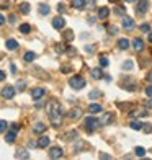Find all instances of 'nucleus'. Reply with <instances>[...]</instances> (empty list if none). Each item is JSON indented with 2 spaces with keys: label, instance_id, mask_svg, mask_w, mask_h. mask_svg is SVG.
Returning a JSON list of instances; mask_svg holds the SVG:
<instances>
[{
  "label": "nucleus",
  "instance_id": "1",
  "mask_svg": "<svg viewBox=\"0 0 152 160\" xmlns=\"http://www.w3.org/2000/svg\"><path fill=\"white\" fill-rule=\"evenodd\" d=\"M46 110H48V116H49L51 124L54 128H59L62 124V108H61V105L57 103L56 100H53L48 103Z\"/></svg>",
  "mask_w": 152,
  "mask_h": 160
},
{
  "label": "nucleus",
  "instance_id": "2",
  "mask_svg": "<svg viewBox=\"0 0 152 160\" xmlns=\"http://www.w3.org/2000/svg\"><path fill=\"white\" fill-rule=\"evenodd\" d=\"M84 126H85V131L87 132H95V131L100 128V121H98V118H95V116H89V118L85 119V122H84Z\"/></svg>",
  "mask_w": 152,
  "mask_h": 160
},
{
  "label": "nucleus",
  "instance_id": "3",
  "mask_svg": "<svg viewBox=\"0 0 152 160\" xmlns=\"http://www.w3.org/2000/svg\"><path fill=\"white\" fill-rule=\"evenodd\" d=\"M69 85H70L74 90H82L84 87L87 85V82H85V78H84L82 75H74V77L69 78Z\"/></svg>",
  "mask_w": 152,
  "mask_h": 160
},
{
  "label": "nucleus",
  "instance_id": "4",
  "mask_svg": "<svg viewBox=\"0 0 152 160\" xmlns=\"http://www.w3.org/2000/svg\"><path fill=\"white\" fill-rule=\"evenodd\" d=\"M15 87H12V85H7V87H3L2 88V97L5 98V100H12L13 97H15Z\"/></svg>",
  "mask_w": 152,
  "mask_h": 160
},
{
  "label": "nucleus",
  "instance_id": "5",
  "mask_svg": "<svg viewBox=\"0 0 152 160\" xmlns=\"http://www.w3.org/2000/svg\"><path fill=\"white\" fill-rule=\"evenodd\" d=\"M100 126H108L114 121V114L113 113H103V116H100Z\"/></svg>",
  "mask_w": 152,
  "mask_h": 160
},
{
  "label": "nucleus",
  "instance_id": "6",
  "mask_svg": "<svg viewBox=\"0 0 152 160\" xmlns=\"http://www.w3.org/2000/svg\"><path fill=\"white\" fill-rule=\"evenodd\" d=\"M121 87H126L128 92H136V90H137V83L134 82L131 77H128L126 80H123V82H121Z\"/></svg>",
  "mask_w": 152,
  "mask_h": 160
},
{
  "label": "nucleus",
  "instance_id": "7",
  "mask_svg": "<svg viewBox=\"0 0 152 160\" xmlns=\"http://www.w3.org/2000/svg\"><path fill=\"white\" fill-rule=\"evenodd\" d=\"M123 30H126V31H133L136 25H134V20L131 17H123Z\"/></svg>",
  "mask_w": 152,
  "mask_h": 160
},
{
  "label": "nucleus",
  "instance_id": "8",
  "mask_svg": "<svg viewBox=\"0 0 152 160\" xmlns=\"http://www.w3.org/2000/svg\"><path fill=\"white\" fill-rule=\"evenodd\" d=\"M149 10V0H139L136 5V12L139 13V15H144Z\"/></svg>",
  "mask_w": 152,
  "mask_h": 160
},
{
  "label": "nucleus",
  "instance_id": "9",
  "mask_svg": "<svg viewBox=\"0 0 152 160\" xmlns=\"http://www.w3.org/2000/svg\"><path fill=\"white\" fill-rule=\"evenodd\" d=\"M82 114H84V111H82V108H79V106L72 108V110H69V113H67L69 119H72V121L79 119V118H80V116H82Z\"/></svg>",
  "mask_w": 152,
  "mask_h": 160
},
{
  "label": "nucleus",
  "instance_id": "10",
  "mask_svg": "<svg viewBox=\"0 0 152 160\" xmlns=\"http://www.w3.org/2000/svg\"><path fill=\"white\" fill-rule=\"evenodd\" d=\"M62 155H64V150L61 147H51L49 149V158L57 160V158H61Z\"/></svg>",
  "mask_w": 152,
  "mask_h": 160
},
{
  "label": "nucleus",
  "instance_id": "11",
  "mask_svg": "<svg viewBox=\"0 0 152 160\" xmlns=\"http://www.w3.org/2000/svg\"><path fill=\"white\" fill-rule=\"evenodd\" d=\"M64 26H66V20H64L62 17H56L54 20H53V28L54 30H64Z\"/></svg>",
  "mask_w": 152,
  "mask_h": 160
},
{
  "label": "nucleus",
  "instance_id": "12",
  "mask_svg": "<svg viewBox=\"0 0 152 160\" xmlns=\"http://www.w3.org/2000/svg\"><path fill=\"white\" fill-rule=\"evenodd\" d=\"M46 95V90L44 88H41V87H38V88H33L31 90V97L34 98V100H39V98H43Z\"/></svg>",
  "mask_w": 152,
  "mask_h": 160
},
{
  "label": "nucleus",
  "instance_id": "13",
  "mask_svg": "<svg viewBox=\"0 0 152 160\" xmlns=\"http://www.w3.org/2000/svg\"><path fill=\"white\" fill-rule=\"evenodd\" d=\"M46 124H44V122H36V124L33 126V132L34 134H44L46 132Z\"/></svg>",
  "mask_w": 152,
  "mask_h": 160
},
{
  "label": "nucleus",
  "instance_id": "14",
  "mask_svg": "<svg viewBox=\"0 0 152 160\" xmlns=\"http://www.w3.org/2000/svg\"><path fill=\"white\" fill-rule=\"evenodd\" d=\"M15 155H17V158H20V160H28V158H30V154H28L26 149H17Z\"/></svg>",
  "mask_w": 152,
  "mask_h": 160
},
{
  "label": "nucleus",
  "instance_id": "15",
  "mask_svg": "<svg viewBox=\"0 0 152 160\" xmlns=\"http://www.w3.org/2000/svg\"><path fill=\"white\" fill-rule=\"evenodd\" d=\"M108 15H110V10H108L106 7H100V8H98V13H97V17H98L100 20H106Z\"/></svg>",
  "mask_w": 152,
  "mask_h": 160
},
{
  "label": "nucleus",
  "instance_id": "16",
  "mask_svg": "<svg viewBox=\"0 0 152 160\" xmlns=\"http://www.w3.org/2000/svg\"><path fill=\"white\" fill-rule=\"evenodd\" d=\"M5 46L8 51H15V49H18V41L17 39H7Z\"/></svg>",
  "mask_w": 152,
  "mask_h": 160
},
{
  "label": "nucleus",
  "instance_id": "17",
  "mask_svg": "<svg viewBox=\"0 0 152 160\" xmlns=\"http://www.w3.org/2000/svg\"><path fill=\"white\" fill-rule=\"evenodd\" d=\"M49 137H46V136H41V139L36 142V145H38V147H41V149H46L48 145H49Z\"/></svg>",
  "mask_w": 152,
  "mask_h": 160
},
{
  "label": "nucleus",
  "instance_id": "18",
  "mask_svg": "<svg viewBox=\"0 0 152 160\" xmlns=\"http://www.w3.org/2000/svg\"><path fill=\"white\" fill-rule=\"evenodd\" d=\"M89 111L90 113H101L103 111V106L100 103H92V105H89Z\"/></svg>",
  "mask_w": 152,
  "mask_h": 160
},
{
  "label": "nucleus",
  "instance_id": "19",
  "mask_svg": "<svg viewBox=\"0 0 152 160\" xmlns=\"http://www.w3.org/2000/svg\"><path fill=\"white\" fill-rule=\"evenodd\" d=\"M118 48H119L121 51H126V49L129 48V41H128V38H119V39H118Z\"/></svg>",
  "mask_w": 152,
  "mask_h": 160
},
{
  "label": "nucleus",
  "instance_id": "20",
  "mask_svg": "<svg viewBox=\"0 0 152 160\" xmlns=\"http://www.w3.org/2000/svg\"><path fill=\"white\" fill-rule=\"evenodd\" d=\"M133 48H134L136 51H142V49H144V41H142L141 38H134V41H133Z\"/></svg>",
  "mask_w": 152,
  "mask_h": 160
},
{
  "label": "nucleus",
  "instance_id": "21",
  "mask_svg": "<svg viewBox=\"0 0 152 160\" xmlns=\"http://www.w3.org/2000/svg\"><path fill=\"white\" fill-rule=\"evenodd\" d=\"M92 77L95 78V80H98V78H101L103 77V70H101V67H95V69H92Z\"/></svg>",
  "mask_w": 152,
  "mask_h": 160
},
{
  "label": "nucleus",
  "instance_id": "22",
  "mask_svg": "<svg viewBox=\"0 0 152 160\" xmlns=\"http://www.w3.org/2000/svg\"><path fill=\"white\" fill-rule=\"evenodd\" d=\"M30 10H31V5H30V3H26V2L20 3V12L23 13V15H28V13H30Z\"/></svg>",
  "mask_w": 152,
  "mask_h": 160
},
{
  "label": "nucleus",
  "instance_id": "23",
  "mask_svg": "<svg viewBox=\"0 0 152 160\" xmlns=\"http://www.w3.org/2000/svg\"><path fill=\"white\" fill-rule=\"evenodd\" d=\"M17 139V132H13V131H10V132H7L5 134V141L8 142V144H13Z\"/></svg>",
  "mask_w": 152,
  "mask_h": 160
},
{
  "label": "nucleus",
  "instance_id": "24",
  "mask_svg": "<svg viewBox=\"0 0 152 160\" xmlns=\"http://www.w3.org/2000/svg\"><path fill=\"white\" fill-rule=\"evenodd\" d=\"M85 2H87V0H72V7L80 10V8H84V7H85Z\"/></svg>",
  "mask_w": 152,
  "mask_h": 160
},
{
  "label": "nucleus",
  "instance_id": "25",
  "mask_svg": "<svg viewBox=\"0 0 152 160\" xmlns=\"http://www.w3.org/2000/svg\"><path fill=\"white\" fill-rule=\"evenodd\" d=\"M23 59H25V62H33V61L36 59V54L31 52V51H28V52L23 56Z\"/></svg>",
  "mask_w": 152,
  "mask_h": 160
},
{
  "label": "nucleus",
  "instance_id": "26",
  "mask_svg": "<svg viewBox=\"0 0 152 160\" xmlns=\"http://www.w3.org/2000/svg\"><path fill=\"white\" fill-rule=\"evenodd\" d=\"M38 10H39V13H41V15H48V13H49V5H46V3H41L39 7H38Z\"/></svg>",
  "mask_w": 152,
  "mask_h": 160
},
{
  "label": "nucleus",
  "instance_id": "27",
  "mask_svg": "<svg viewBox=\"0 0 152 160\" xmlns=\"http://www.w3.org/2000/svg\"><path fill=\"white\" fill-rule=\"evenodd\" d=\"M62 38L66 41H72V39H74V31H72V30H66L64 34H62Z\"/></svg>",
  "mask_w": 152,
  "mask_h": 160
},
{
  "label": "nucleus",
  "instance_id": "28",
  "mask_svg": "<svg viewBox=\"0 0 152 160\" xmlns=\"http://www.w3.org/2000/svg\"><path fill=\"white\" fill-rule=\"evenodd\" d=\"M31 31V26L28 25V23H23V25H20V33H23V34H28Z\"/></svg>",
  "mask_w": 152,
  "mask_h": 160
},
{
  "label": "nucleus",
  "instance_id": "29",
  "mask_svg": "<svg viewBox=\"0 0 152 160\" xmlns=\"http://www.w3.org/2000/svg\"><path fill=\"white\" fill-rule=\"evenodd\" d=\"M77 136H79L77 131H70V132H67L66 136H64V139H66V141H72V139H75Z\"/></svg>",
  "mask_w": 152,
  "mask_h": 160
},
{
  "label": "nucleus",
  "instance_id": "30",
  "mask_svg": "<svg viewBox=\"0 0 152 160\" xmlns=\"http://www.w3.org/2000/svg\"><path fill=\"white\" fill-rule=\"evenodd\" d=\"M54 49H56V52H57V54H62V52H66L67 46H66V44H56Z\"/></svg>",
  "mask_w": 152,
  "mask_h": 160
},
{
  "label": "nucleus",
  "instance_id": "31",
  "mask_svg": "<svg viewBox=\"0 0 152 160\" xmlns=\"http://www.w3.org/2000/svg\"><path fill=\"white\" fill-rule=\"evenodd\" d=\"M108 65H110V62H108V57H106V56H101V57H100V67L103 69V67H108Z\"/></svg>",
  "mask_w": 152,
  "mask_h": 160
},
{
  "label": "nucleus",
  "instance_id": "32",
  "mask_svg": "<svg viewBox=\"0 0 152 160\" xmlns=\"http://www.w3.org/2000/svg\"><path fill=\"white\" fill-rule=\"evenodd\" d=\"M89 97H90L92 100H95V98H100V97H101V92H100V90H92V92L89 93Z\"/></svg>",
  "mask_w": 152,
  "mask_h": 160
},
{
  "label": "nucleus",
  "instance_id": "33",
  "mask_svg": "<svg viewBox=\"0 0 152 160\" xmlns=\"http://www.w3.org/2000/svg\"><path fill=\"white\" fill-rule=\"evenodd\" d=\"M26 88V82H23V80H18L17 82V90L18 92H23Z\"/></svg>",
  "mask_w": 152,
  "mask_h": 160
},
{
  "label": "nucleus",
  "instance_id": "34",
  "mask_svg": "<svg viewBox=\"0 0 152 160\" xmlns=\"http://www.w3.org/2000/svg\"><path fill=\"white\" fill-rule=\"evenodd\" d=\"M146 134H150L152 132V124H149V122H146V124H142V128H141Z\"/></svg>",
  "mask_w": 152,
  "mask_h": 160
},
{
  "label": "nucleus",
  "instance_id": "35",
  "mask_svg": "<svg viewBox=\"0 0 152 160\" xmlns=\"http://www.w3.org/2000/svg\"><path fill=\"white\" fill-rule=\"evenodd\" d=\"M131 128L136 129V131H139V129L142 128V122H141V121H131Z\"/></svg>",
  "mask_w": 152,
  "mask_h": 160
},
{
  "label": "nucleus",
  "instance_id": "36",
  "mask_svg": "<svg viewBox=\"0 0 152 160\" xmlns=\"http://www.w3.org/2000/svg\"><path fill=\"white\" fill-rule=\"evenodd\" d=\"M7 128H8V122H7V121H0V134L5 132Z\"/></svg>",
  "mask_w": 152,
  "mask_h": 160
},
{
  "label": "nucleus",
  "instance_id": "37",
  "mask_svg": "<svg viewBox=\"0 0 152 160\" xmlns=\"http://www.w3.org/2000/svg\"><path fill=\"white\" fill-rule=\"evenodd\" d=\"M141 31H142V33H149V31H150V25H149V23H142V25H141Z\"/></svg>",
  "mask_w": 152,
  "mask_h": 160
},
{
  "label": "nucleus",
  "instance_id": "38",
  "mask_svg": "<svg viewBox=\"0 0 152 160\" xmlns=\"http://www.w3.org/2000/svg\"><path fill=\"white\" fill-rule=\"evenodd\" d=\"M123 69H124V70H131L133 69V61H126L124 64H123Z\"/></svg>",
  "mask_w": 152,
  "mask_h": 160
},
{
  "label": "nucleus",
  "instance_id": "39",
  "mask_svg": "<svg viewBox=\"0 0 152 160\" xmlns=\"http://www.w3.org/2000/svg\"><path fill=\"white\" fill-rule=\"evenodd\" d=\"M136 155H139V157H142L144 154H146V149H144V147H136Z\"/></svg>",
  "mask_w": 152,
  "mask_h": 160
},
{
  "label": "nucleus",
  "instance_id": "40",
  "mask_svg": "<svg viewBox=\"0 0 152 160\" xmlns=\"http://www.w3.org/2000/svg\"><path fill=\"white\" fill-rule=\"evenodd\" d=\"M10 131H13V132H18V131H20V124H18V122H13V124L10 126Z\"/></svg>",
  "mask_w": 152,
  "mask_h": 160
},
{
  "label": "nucleus",
  "instance_id": "41",
  "mask_svg": "<svg viewBox=\"0 0 152 160\" xmlns=\"http://www.w3.org/2000/svg\"><path fill=\"white\" fill-rule=\"evenodd\" d=\"M114 13H116V15H124V8H123V7H118V8H114Z\"/></svg>",
  "mask_w": 152,
  "mask_h": 160
},
{
  "label": "nucleus",
  "instance_id": "42",
  "mask_svg": "<svg viewBox=\"0 0 152 160\" xmlns=\"http://www.w3.org/2000/svg\"><path fill=\"white\" fill-rule=\"evenodd\" d=\"M57 10H59V13H66V5L59 3V5H57Z\"/></svg>",
  "mask_w": 152,
  "mask_h": 160
},
{
  "label": "nucleus",
  "instance_id": "43",
  "mask_svg": "<svg viewBox=\"0 0 152 160\" xmlns=\"http://www.w3.org/2000/svg\"><path fill=\"white\" fill-rule=\"evenodd\" d=\"M146 95H147L149 98H152V85H149L147 88H146Z\"/></svg>",
  "mask_w": 152,
  "mask_h": 160
},
{
  "label": "nucleus",
  "instance_id": "44",
  "mask_svg": "<svg viewBox=\"0 0 152 160\" xmlns=\"http://www.w3.org/2000/svg\"><path fill=\"white\" fill-rule=\"evenodd\" d=\"M85 51L89 54H93V51H95V46H85Z\"/></svg>",
  "mask_w": 152,
  "mask_h": 160
},
{
  "label": "nucleus",
  "instance_id": "45",
  "mask_svg": "<svg viewBox=\"0 0 152 160\" xmlns=\"http://www.w3.org/2000/svg\"><path fill=\"white\" fill-rule=\"evenodd\" d=\"M61 70L64 72V74H69V72H70V65H64V67H62Z\"/></svg>",
  "mask_w": 152,
  "mask_h": 160
},
{
  "label": "nucleus",
  "instance_id": "46",
  "mask_svg": "<svg viewBox=\"0 0 152 160\" xmlns=\"http://www.w3.org/2000/svg\"><path fill=\"white\" fill-rule=\"evenodd\" d=\"M100 158L101 160H111V157L108 155V154H100Z\"/></svg>",
  "mask_w": 152,
  "mask_h": 160
},
{
  "label": "nucleus",
  "instance_id": "47",
  "mask_svg": "<svg viewBox=\"0 0 152 160\" xmlns=\"http://www.w3.org/2000/svg\"><path fill=\"white\" fill-rule=\"evenodd\" d=\"M66 51H67V54H69V56H74V54H75V49H74V48H67Z\"/></svg>",
  "mask_w": 152,
  "mask_h": 160
},
{
  "label": "nucleus",
  "instance_id": "48",
  "mask_svg": "<svg viewBox=\"0 0 152 160\" xmlns=\"http://www.w3.org/2000/svg\"><path fill=\"white\" fill-rule=\"evenodd\" d=\"M146 108H147V110H152V100H147L146 101Z\"/></svg>",
  "mask_w": 152,
  "mask_h": 160
},
{
  "label": "nucleus",
  "instance_id": "49",
  "mask_svg": "<svg viewBox=\"0 0 152 160\" xmlns=\"http://www.w3.org/2000/svg\"><path fill=\"white\" fill-rule=\"evenodd\" d=\"M5 77H7V75H5V72H3V70H0V82H3Z\"/></svg>",
  "mask_w": 152,
  "mask_h": 160
},
{
  "label": "nucleus",
  "instance_id": "50",
  "mask_svg": "<svg viewBox=\"0 0 152 160\" xmlns=\"http://www.w3.org/2000/svg\"><path fill=\"white\" fill-rule=\"evenodd\" d=\"M28 147H38V145H36L34 141H30V142H28Z\"/></svg>",
  "mask_w": 152,
  "mask_h": 160
},
{
  "label": "nucleus",
  "instance_id": "51",
  "mask_svg": "<svg viewBox=\"0 0 152 160\" xmlns=\"http://www.w3.org/2000/svg\"><path fill=\"white\" fill-rule=\"evenodd\" d=\"M146 80H147V82H149V83H152V72H150V74H147V77H146Z\"/></svg>",
  "mask_w": 152,
  "mask_h": 160
},
{
  "label": "nucleus",
  "instance_id": "52",
  "mask_svg": "<svg viewBox=\"0 0 152 160\" xmlns=\"http://www.w3.org/2000/svg\"><path fill=\"white\" fill-rule=\"evenodd\" d=\"M3 23H5V17H3V15H0V26H2Z\"/></svg>",
  "mask_w": 152,
  "mask_h": 160
},
{
  "label": "nucleus",
  "instance_id": "53",
  "mask_svg": "<svg viewBox=\"0 0 152 160\" xmlns=\"http://www.w3.org/2000/svg\"><path fill=\"white\" fill-rule=\"evenodd\" d=\"M10 70L13 72V74H15V72H17V67H15V65H13V64H12V65H10Z\"/></svg>",
  "mask_w": 152,
  "mask_h": 160
},
{
  "label": "nucleus",
  "instance_id": "54",
  "mask_svg": "<svg viewBox=\"0 0 152 160\" xmlns=\"http://www.w3.org/2000/svg\"><path fill=\"white\" fill-rule=\"evenodd\" d=\"M36 108H43V101H38V103H36Z\"/></svg>",
  "mask_w": 152,
  "mask_h": 160
},
{
  "label": "nucleus",
  "instance_id": "55",
  "mask_svg": "<svg viewBox=\"0 0 152 160\" xmlns=\"http://www.w3.org/2000/svg\"><path fill=\"white\" fill-rule=\"evenodd\" d=\"M147 39H149V42L152 44V33H149V36H147Z\"/></svg>",
  "mask_w": 152,
  "mask_h": 160
},
{
  "label": "nucleus",
  "instance_id": "56",
  "mask_svg": "<svg viewBox=\"0 0 152 160\" xmlns=\"http://www.w3.org/2000/svg\"><path fill=\"white\" fill-rule=\"evenodd\" d=\"M123 160H133V158H131V157L128 155V157H124V158H123Z\"/></svg>",
  "mask_w": 152,
  "mask_h": 160
},
{
  "label": "nucleus",
  "instance_id": "57",
  "mask_svg": "<svg viewBox=\"0 0 152 160\" xmlns=\"http://www.w3.org/2000/svg\"><path fill=\"white\" fill-rule=\"evenodd\" d=\"M110 2H114V3H116V2H118V0H110Z\"/></svg>",
  "mask_w": 152,
  "mask_h": 160
},
{
  "label": "nucleus",
  "instance_id": "58",
  "mask_svg": "<svg viewBox=\"0 0 152 160\" xmlns=\"http://www.w3.org/2000/svg\"><path fill=\"white\" fill-rule=\"evenodd\" d=\"M126 2H129V3H131V2H134V0H126Z\"/></svg>",
  "mask_w": 152,
  "mask_h": 160
},
{
  "label": "nucleus",
  "instance_id": "59",
  "mask_svg": "<svg viewBox=\"0 0 152 160\" xmlns=\"http://www.w3.org/2000/svg\"><path fill=\"white\" fill-rule=\"evenodd\" d=\"M141 160H150V158H141Z\"/></svg>",
  "mask_w": 152,
  "mask_h": 160
},
{
  "label": "nucleus",
  "instance_id": "60",
  "mask_svg": "<svg viewBox=\"0 0 152 160\" xmlns=\"http://www.w3.org/2000/svg\"><path fill=\"white\" fill-rule=\"evenodd\" d=\"M0 59H2V56H0Z\"/></svg>",
  "mask_w": 152,
  "mask_h": 160
}]
</instances>
